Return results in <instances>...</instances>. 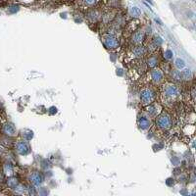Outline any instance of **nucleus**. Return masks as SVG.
<instances>
[{
    "mask_svg": "<svg viewBox=\"0 0 196 196\" xmlns=\"http://www.w3.org/2000/svg\"><path fill=\"white\" fill-rule=\"evenodd\" d=\"M156 123H157V124H158V127H159V128L167 129V128H169L171 127L172 120H171V118H170V116H169V115L163 113L162 115H160L159 117H158Z\"/></svg>",
    "mask_w": 196,
    "mask_h": 196,
    "instance_id": "f257e3e1",
    "label": "nucleus"
},
{
    "mask_svg": "<svg viewBox=\"0 0 196 196\" xmlns=\"http://www.w3.org/2000/svg\"><path fill=\"white\" fill-rule=\"evenodd\" d=\"M164 95H165V98H167V99L173 100V99H175V98H177L179 95V90H178V88L177 87L176 85L170 84V85H168L167 87L165 88Z\"/></svg>",
    "mask_w": 196,
    "mask_h": 196,
    "instance_id": "f03ea898",
    "label": "nucleus"
},
{
    "mask_svg": "<svg viewBox=\"0 0 196 196\" xmlns=\"http://www.w3.org/2000/svg\"><path fill=\"white\" fill-rule=\"evenodd\" d=\"M140 98H141V101H142L143 104H150V103H152L154 100V93H153V91L150 89H147V88L143 89L141 91Z\"/></svg>",
    "mask_w": 196,
    "mask_h": 196,
    "instance_id": "7ed1b4c3",
    "label": "nucleus"
},
{
    "mask_svg": "<svg viewBox=\"0 0 196 196\" xmlns=\"http://www.w3.org/2000/svg\"><path fill=\"white\" fill-rule=\"evenodd\" d=\"M104 44L110 49H115L119 46V40L113 35H106L104 36Z\"/></svg>",
    "mask_w": 196,
    "mask_h": 196,
    "instance_id": "20e7f679",
    "label": "nucleus"
},
{
    "mask_svg": "<svg viewBox=\"0 0 196 196\" xmlns=\"http://www.w3.org/2000/svg\"><path fill=\"white\" fill-rule=\"evenodd\" d=\"M17 150L20 154L25 155L29 152V146L26 142H24V141H21V142H19L17 144Z\"/></svg>",
    "mask_w": 196,
    "mask_h": 196,
    "instance_id": "39448f33",
    "label": "nucleus"
},
{
    "mask_svg": "<svg viewBox=\"0 0 196 196\" xmlns=\"http://www.w3.org/2000/svg\"><path fill=\"white\" fill-rule=\"evenodd\" d=\"M144 38V34L142 31H136L135 34L132 35V42H134L135 44H139L143 41Z\"/></svg>",
    "mask_w": 196,
    "mask_h": 196,
    "instance_id": "423d86ee",
    "label": "nucleus"
},
{
    "mask_svg": "<svg viewBox=\"0 0 196 196\" xmlns=\"http://www.w3.org/2000/svg\"><path fill=\"white\" fill-rule=\"evenodd\" d=\"M151 78H152V79H153V80L159 83V81H161L162 79H163V74H162L161 71H159V70H154V71H152V72H151Z\"/></svg>",
    "mask_w": 196,
    "mask_h": 196,
    "instance_id": "0eeeda50",
    "label": "nucleus"
},
{
    "mask_svg": "<svg viewBox=\"0 0 196 196\" xmlns=\"http://www.w3.org/2000/svg\"><path fill=\"white\" fill-rule=\"evenodd\" d=\"M3 132L8 135H14L16 133V129L12 124H5L3 127Z\"/></svg>",
    "mask_w": 196,
    "mask_h": 196,
    "instance_id": "6e6552de",
    "label": "nucleus"
},
{
    "mask_svg": "<svg viewBox=\"0 0 196 196\" xmlns=\"http://www.w3.org/2000/svg\"><path fill=\"white\" fill-rule=\"evenodd\" d=\"M139 124H140L141 128L146 129L150 127V122H149V120H147L146 118H141L139 120Z\"/></svg>",
    "mask_w": 196,
    "mask_h": 196,
    "instance_id": "1a4fd4ad",
    "label": "nucleus"
},
{
    "mask_svg": "<svg viewBox=\"0 0 196 196\" xmlns=\"http://www.w3.org/2000/svg\"><path fill=\"white\" fill-rule=\"evenodd\" d=\"M129 13L132 16H133V17H138V16L141 15V10L136 6H133L129 9Z\"/></svg>",
    "mask_w": 196,
    "mask_h": 196,
    "instance_id": "9d476101",
    "label": "nucleus"
},
{
    "mask_svg": "<svg viewBox=\"0 0 196 196\" xmlns=\"http://www.w3.org/2000/svg\"><path fill=\"white\" fill-rule=\"evenodd\" d=\"M191 72H190L189 70H183V71H181V79H185V80H188V79H191Z\"/></svg>",
    "mask_w": 196,
    "mask_h": 196,
    "instance_id": "9b49d317",
    "label": "nucleus"
},
{
    "mask_svg": "<svg viewBox=\"0 0 196 196\" xmlns=\"http://www.w3.org/2000/svg\"><path fill=\"white\" fill-rule=\"evenodd\" d=\"M41 177L39 176V173H34L31 176V181L34 184H39L41 182Z\"/></svg>",
    "mask_w": 196,
    "mask_h": 196,
    "instance_id": "f8f14e48",
    "label": "nucleus"
},
{
    "mask_svg": "<svg viewBox=\"0 0 196 196\" xmlns=\"http://www.w3.org/2000/svg\"><path fill=\"white\" fill-rule=\"evenodd\" d=\"M134 54H135V56H141V55H143V54L145 53V49L143 47H136L133 50Z\"/></svg>",
    "mask_w": 196,
    "mask_h": 196,
    "instance_id": "ddd939ff",
    "label": "nucleus"
},
{
    "mask_svg": "<svg viewBox=\"0 0 196 196\" xmlns=\"http://www.w3.org/2000/svg\"><path fill=\"white\" fill-rule=\"evenodd\" d=\"M5 173L6 175H12L13 173V168L10 164H6V166H5Z\"/></svg>",
    "mask_w": 196,
    "mask_h": 196,
    "instance_id": "4468645a",
    "label": "nucleus"
},
{
    "mask_svg": "<svg viewBox=\"0 0 196 196\" xmlns=\"http://www.w3.org/2000/svg\"><path fill=\"white\" fill-rule=\"evenodd\" d=\"M173 78L175 79H177V80H181V72H178V71H177V70H175L173 72Z\"/></svg>",
    "mask_w": 196,
    "mask_h": 196,
    "instance_id": "2eb2a0df",
    "label": "nucleus"
},
{
    "mask_svg": "<svg viewBox=\"0 0 196 196\" xmlns=\"http://www.w3.org/2000/svg\"><path fill=\"white\" fill-rule=\"evenodd\" d=\"M8 184L10 187H16L17 185V179L16 178H10L8 181Z\"/></svg>",
    "mask_w": 196,
    "mask_h": 196,
    "instance_id": "dca6fc26",
    "label": "nucleus"
},
{
    "mask_svg": "<svg viewBox=\"0 0 196 196\" xmlns=\"http://www.w3.org/2000/svg\"><path fill=\"white\" fill-rule=\"evenodd\" d=\"M176 66L178 68V69H181L184 67V62L183 60H181V59H177L176 61Z\"/></svg>",
    "mask_w": 196,
    "mask_h": 196,
    "instance_id": "f3484780",
    "label": "nucleus"
},
{
    "mask_svg": "<svg viewBox=\"0 0 196 196\" xmlns=\"http://www.w3.org/2000/svg\"><path fill=\"white\" fill-rule=\"evenodd\" d=\"M156 62H157V60L154 57H151L149 59V61H148V65H149L150 67H154L155 65H156Z\"/></svg>",
    "mask_w": 196,
    "mask_h": 196,
    "instance_id": "a211bd4d",
    "label": "nucleus"
},
{
    "mask_svg": "<svg viewBox=\"0 0 196 196\" xmlns=\"http://www.w3.org/2000/svg\"><path fill=\"white\" fill-rule=\"evenodd\" d=\"M18 10H19V6H12L9 9V12L10 13H16Z\"/></svg>",
    "mask_w": 196,
    "mask_h": 196,
    "instance_id": "6ab92c4d",
    "label": "nucleus"
},
{
    "mask_svg": "<svg viewBox=\"0 0 196 196\" xmlns=\"http://www.w3.org/2000/svg\"><path fill=\"white\" fill-rule=\"evenodd\" d=\"M83 2L86 5H93L96 2V0H83Z\"/></svg>",
    "mask_w": 196,
    "mask_h": 196,
    "instance_id": "aec40b11",
    "label": "nucleus"
}]
</instances>
